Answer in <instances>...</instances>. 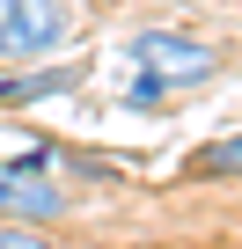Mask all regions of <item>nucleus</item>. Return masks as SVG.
<instances>
[{
  "label": "nucleus",
  "mask_w": 242,
  "mask_h": 249,
  "mask_svg": "<svg viewBox=\"0 0 242 249\" xmlns=\"http://www.w3.org/2000/svg\"><path fill=\"white\" fill-rule=\"evenodd\" d=\"M125 52H132L140 73H154V81H169V88H176V81H205V73L220 66L213 44H198V37H184V30H140Z\"/></svg>",
  "instance_id": "nucleus-3"
},
{
  "label": "nucleus",
  "mask_w": 242,
  "mask_h": 249,
  "mask_svg": "<svg viewBox=\"0 0 242 249\" xmlns=\"http://www.w3.org/2000/svg\"><path fill=\"white\" fill-rule=\"evenodd\" d=\"M162 95H169V81H154V73H140V81L125 88V103H140V110H147V103H162Z\"/></svg>",
  "instance_id": "nucleus-6"
},
{
  "label": "nucleus",
  "mask_w": 242,
  "mask_h": 249,
  "mask_svg": "<svg viewBox=\"0 0 242 249\" xmlns=\"http://www.w3.org/2000/svg\"><path fill=\"white\" fill-rule=\"evenodd\" d=\"M0 249H52L37 227H0Z\"/></svg>",
  "instance_id": "nucleus-7"
},
{
  "label": "nucleus",
  "mask_w": 242,
  "mask_h": 249,
  "mask_svg": "<svg viewBox=\"0 0 242 249\" xmlns=\"http://www.w3.org/2000/svg\"><path fill=\"white\" fill-rule=\"evenodd\" d=\"M81 88V66H44V73H8L0 81V110H15V103H44V95H66Z\"/></svg>",
  "instance_id": "nucleus-4"
},
{
  "label": "nucleus",
  "mask_w": 242,
  "mask_h": 249,
  "mask_svg": "<svg viewBox=\"0 0 242 249\" xmlns=\"http://www.w3.org/2000/svg\"><path fill=\"white\" fill-rule=\"evenodd\" d=\"M52 140H37L30 154H15V161H0V213H8V227H37V220H59L66 213V191L44 176L52 169Z\"/></svg>",
  "instance_id": "nucleus-1"
},
{
  "label": "nucleus",
  "mask_w": 242,
  "mask_h": 249,
  "mask_svg": "<svg viewBox=\"0 0 242 249\" xmlns=\"http://www.w3.org/2000/svg\"><path fill=\"white\" fill-rule=\"evenodd\" d=\"M191 176H242V132L235 140H213L191 154Z\"/></svg>",
  "instance_id": "nucleus-5"
},
{
  "label": "nucleus",
  "mask_w": 242,
  "mask_h": 249,
  "mask_svg": "<svg viewBox=\"0 0 242 249\" xmlns=\"http://www.w3.org/2000/svg\"><path fill=\"white\" fill-rule=\"evenodd\" d=\"M74 30L66 0H0V59H44Z\"/></svg>",
  "instance_id": "nucleus-2"
}]
</instances>
